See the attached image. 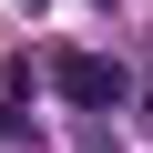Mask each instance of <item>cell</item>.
Listing matches in <instances>:
<instances>
[{
  "label": "cell",
  "instance_id": "cell-1",
  "mask_svg": "<svg viewBox=\"0 0 153 153\" xmlns=\"http://www.w3.org/2000/svg\"><path fill=\"white\" fill-rule=\"evenodd\" d=\"M51 92H61L71 112H123V102H133V71L102 61V51H61V61H51Z\"/></svg>",
  "mask_w": 153,
  "mask_h": 153
}]
</instances>
